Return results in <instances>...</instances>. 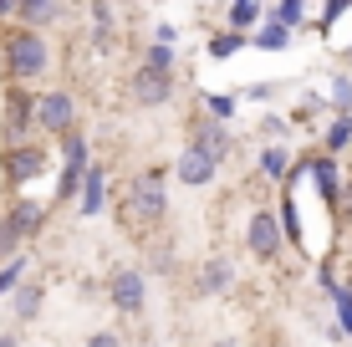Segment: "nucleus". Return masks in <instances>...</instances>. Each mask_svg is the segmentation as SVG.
<instances>
[{"mask_svg":"<svg viewBox=\"0 0 352 347\" xmlns=\"http://www.w3.org/2000/svg\"><path fill=\"white\" fill-rule=\"evenodd\" d=\"M168 214V194H164V169H148L128 184V199H123V225L128 230H153Z\"/></svg>","mask_w":352,"mask_h":347,"instance_id":"1","label":"nucleus"},{"mask_svg":"<svg viewBox=\"0 0 352 347\" xmlns=\"http://www.w3.org/2000/svg\"><path fill=\"white\" fill-rule=\"evenodd\" d=\"M46 62H52V52H46L41 31L21 26V31L6 36V67H10V77H16V82H41Z\"/></svg>","mask_w":352,"mask_h":347,"instance_id":"2","label":"nucleus"},{"mask_svg":"<svg viewBox=\"0 0 352 347\" xmlns=\"http://www.w3.org/2000/svg\"><path fill=\"white\" fill-rule=\"evenodd\" d=\"M41 220H46V210H41V205H31V199H16V210L0 220V260H16L21 240L41 230Z\"/></svg>","mask_w":352,"mask_h":347,"instance_id":"3","label":"nucleus"},{"mask_svg":"<svg viewBox=\"0 0 352 347\" xmlns=\"http://www.w3.org/2000/svg\"><path fill=\"white\" fill-rule=\"evenodd\" d=\"M107 296H113V306L123 317H143V306H148V286H143V271H113V281H107Z\"/></svg>","mask_w":352,"mask_h":347,"instance_id":"4","label":"nucleus"},{"mask_svg":"<svg viewBox=\"0 0 352 347\" xmlns=\"http://www.w3.org/2000/svg\"><path fill=\"white\" fill-rule=\"evenodd\" d=\"M128 98L138 102V107H159L174 98V71H159V67H138L133 71V82H128Z\"/></svg>","mask_w":352,"mask_h":347,"instance_id":"5","label":"nucleus"},{"mask_svg":"<svg viewBox=\"0 0 352 347\" xmlns=\"http://www.w3.org/2000/svg\"><path fill=\"white\" fill-rule=\"evenodd\" d=\"M36 123L46 128V133H72V123H77V107H72L67 92H41L36 98Z\"/></svg>","mask_w":352,"mask_h":347,"instance_id":"6","label":"nucleus"},{"mask_svg":"<svg viewBox=\"0 0 352 347\" xmlns=\"http://www.w3.org/2000/svg\"><path fill=\"white\" fill-rule=\"evenodd\" d=\"M245 245H250V256H261V260L281 256V220H276L271 210H256L250 214V230H245Z\"/></svg>","mask_w":352,"mask_h":347,"instance_id":"7","label":"nucleus"},{"mask_svg":"<svg viewBox=\"0 0 352 347\" xmlns=\"http://www.w3.org/2000/svg\"><path fill=\"white\" fill-rule=\"evenodd\" d=\"M214 169H220V159H210L204 148H194V143H189V148L179 153V169H174V174L184 179V184L199 189V184H210V179H214Z\"/></svg>","mask_w":352,"mask_h":347,"instance_id":"8","label":"nucleus"},{"mask_svg":"<svg viewBox=\"0 0 352 347\" xmlns=\"http://www.w3.org/2000/svg\"><path fill=\"white\" fill-rule=\"evenodd\" d=\"M230 281H235V266H230L225 256H214V260H204V266H199L194 291H199V296H220V291H230Z\"/></svg>","mask_w":352,"mask_h":347,"instance_id":"9","label":"nucleus"},{"mask_svg":"<svg viewBox=\"0 0 352 347\" xmlns=\"http://www.w3.org/2000/svg\"><path fill=\"white\" fill-rule=\"evenodd\" d=\"M41 169H46V153L41 148H10L6 153V179H10V184H31Z\"/></svg>","mask_w":352,"mask_h":347,"instance_id":"10","label":"nucleus"},{"mask_svg":"<svg viewBox=\"0 0 352 347\" xmlns=\"http://www.w3.org/2000/svg\"><path fill=\"white\" fill-rule=\"evenodd\" d=\"M194 148H204V153H210V159H225V153H230V133H225V128L220 123H214V117H199V123H194Z\"/></svg>","mask_w":352,"mask_h":347,"instance_id":"11","label":"nucleus"},{"mask_svg":"<svg viewBox=\"0 0 352 347\" xmlns=\"http://www.w3.org/2000/svg\"><path fill=\"white\" fill-rule=\"evenodd\" d=\"M56 16H62V0H21V21H26L31 31L52 26Z\"/></svg>","mask_w":352,"mask_h":347,"instance_id":"12","label":"nucleus"},{"mask_svg":"<svg viewBox=\"0 0 352 347\" xmlns=\"http://www.w3.org/2000/svg\"><path fill=\"white\" fill-rule=\"evenodd\" d=\"M41 302H46V291H41L36 281H26V286L16 291V317H21V322H31L36 312H41Z\"/></svg>","mask_w":352,"mask_h":347,"instance_id":"13","label":"nucleus"},{"mask_svg":"<svg viewBox=\"0 0 352 347\" xmlns=\"http://www.w3.org/2000/svg\"><path fill=\"white\" fill-rule=\"evenodd\" d=\"M82 214H102V169H87V189H82Z\"/></svg>","mask_w":352,"mask_h":347,"instance_id":"14","label":"nucleus"},{"mask_svg":"<svg viewBox=\"0 0 352 347\" xmlns=\"http://www.w3.org/2000/svg\"><path fill=\"white\" fill-rule=\"evenodd\" d=\"M261 174H265V179H286V174H291V153H286V148H265V153H261Z\"/></svg>","mask_w":352,"mask_h":347,"instance_id":"15","label":"nucleus"},{"mask_svg":"<svg viewBox=\"0 0 352 347\" xmlns=\"http://www.w3.org/2000/svg\"><path fill=\"white\" fill-rule=\"evenodd\" d=\"M256 21H261V5H256V0H235V5H230V26H235V31L256 26Z\"/></svg>","mask_w":352,"mask_h":347,"instance_id":"16","label":"nucleus"},{"mask_svg":"<svg viewBox=\"0 0 352 347\" xmlns=\"http://www.w3.org/2000/svg\"><path fill=\"white\" fill-rule=\"evenodd\" d=\"M256 46H261V52H281V46H291V26H281V21H276V26H265V31L256 36Z\"/></svg>","mask_w":352,"mask_h":347,"instance_id":"17","label":"nucleus"},{"mask_svg":"<svg viewBox=\"0 0 352 347\" xmlns=\"http://www.w3.org/2000/svg\"><path fill=\"white\" fill-rule=\"evenodd\" d=\"M352 143V113H342V117H332V128H327V148H347Z\"/></svg>","mask_w":352,"mask_h":347,"instance_id":"18","label":"nucleus"},{"mask_svg":"<svg viewBox=\"0 0 352 347\" xmlns=\"http://www.w3.org/2000/svg\"><path fill=\"white\" fill-rule=\"evenodd\" d=\"M311 174H317V189H322V194L337 199V164H332V159H317V164H311Z\"/></svg>","mask_w":352,"mask_h":347,"instance_id":"19","label":"nucleus"},{"mask_svg":"<svg viewBox=\"0 0 352 347\" xmlns=\"http://www.w3.org/2000/svg\"><path fill=\"white\" fill-rule=\"evenodd\" d=\"M21 276H26V260H21V256H16V260H6V266H0V296L16 291V281H21Z\"/></svg>","mask_w":352,"mask_h":347,"instance_id":"20","label":"nucleus"},{"mask_svg":"<svg viewBox=\"0 0 352 347\" xmlns=\"http://www.w3.org/2000/svg\"><path fill=\"white\" fill-rule=\"evenodd\" d=\"M143 67H159V71H174V46H168V41H153V46H148V62H143Z\"/></svg>","mask_w":352,"mask_h":347,"instance_id":"21","label":"nucleus"},{"mask_svg":"<svg viewBox=\"0 0 352 347\" xmlns=\"http://www.w3.org/2000/svg\"><path fill=\"white\" fill-rule=\"evenodd\" d=\"M332 302H337V327H332V332H352V291L342 286V291H337Z\"/></svg>","mask_w":352,"mask_h":347,"instance_id":"22","label":"nucleus"},{"mask_svg":"<svg viewBox=\"0 0 352 347\" xmlns=\"http://www.w3.org/2000/svg\"><path fill=\"white\" fill-rule=\"evenodd\" d=\"M240 41H245L240 31H225V36H214V46H210V52H214V56H230V52H235Z\"/></svg>","mask_w":352,"mask_h":347,"instance_id":"23","label":"nucleus"},{"mask_svg":"<svg viewBox=\"0 0 352 347\" xmlns=\"http://www.w3.org/2000/svg\"><path fill=\"white\" fill-rule=\"evenodd\" d=\"M87 347H123V337H118V332H92Z\"/></svg>","mask_w":352,"mask_h":347,"instance_id":"24","label":"nucleus"},{"mask_svg":"<svg viewBox=\"0 0 352 347\" xmlns=\"http://www.w3.org/2000/svg\"><path fill=\"white\" fill-rule=\"evenodd\" d=\"M210 107H214V117H230V113H235V102H230V98H210Z\"/></svg>","mask_w":352,"mask_h":347,"instance_id":"25","label":"nucleus"},{"mask_svg":"<svg viewBox=\"0 0 352 347\" xmlns=\"http://www.w3.org/2000/svg\"><path fill=\"white\" fill-rule=\"evenodd\" d=\"M332 98H337V102L347 107V98H352V82H347V77H342V82H337V87H332Z\"/></svg>","mask_w":352,"mask_h":347,"instance_id":"26","label":"nucleus"},{"mask_svg":"<svg viewBox=\"0 0 352 347\" xmlns=\"http://www.w3.org/2000/svg\"><path fill=\"white\" fill-rule=\"evenodd\" d=\"M10 16H21V0H0V21H10Z\"/></svg>","mask_w":352,"mask_h":347,"instance_id":"27","label":"nucleus"},{"mask_svg":"<svg viewBox=\"0 0 352 347\" xmlns=\"http://www.w3.org/2000/svg\"><path fill=\"white\" fill-rule=\"evenodd\" d=\"M0 347H21L16 337H10V332H0Z\"/></svg>","mask_w":352,"mask_h":347,"instance_id":"28","label":"nucleus"},{"mask_svg":"<svg viewBox=\"0 0 352 347\" xmlns=\"http://www.w3.org/2000/svg\"><path fill=\"white\" fill-rule=\"evenodd\" d=\"M210 347H240V342L235 337H220V342H210Z\"/></svg>","mask_w":352,"mask_h":347,"instance_id":"29","label":"nucleus"},{"mask_svg":"<svg viewBox=\"0 0 352 347\" xmlns=\"http://www.w3.org/2000/svg\"><path fill=\"white\" fill-rule=\"evenodd\" d=\"M347 291H352V276H347Z\"/></svg>","mask_w":352,"mask_h":347,"instance_id":"30","label":"nucleus"}]
</instances>
